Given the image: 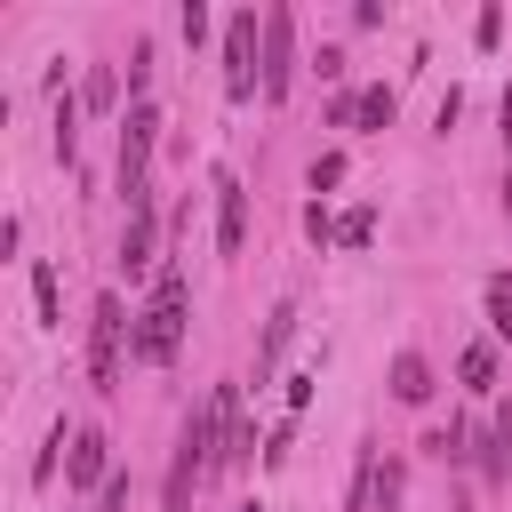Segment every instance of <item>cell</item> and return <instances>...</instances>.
Instances as JSON below:
<instances>
[{
    "mask_svg": "<svg viewBox=\"0 0 512 512\" xmlns=\"http://www.w3.org/2000/svg\"><path fill=\"white\" fill-rule=\"evenodd\" d=\"M176 344H184V272L168 264V272L152 280V312H144V328L128 336V352H136V360H152V368H168V360H176Z\"/></svg>",
    "mask_w": 512,
    "mask_h": 512,
    "instance_id": "6da1fadb",
    "label": "cell"
},
{
    "mask_svg": "<svg viewBox=\"0 0 512 512\" xmlns=\"http://www.w3.org/2000/svg\"><path fill=\"white\" fill-rule=\"evenodd\" d=\"M392 104H400L392 88H368V96H360V120H376V128H384V120H392Z\"/></svg>",
    "mask_w": 512,
    "mask_h": 512,
    "instance_id": "2e32d148",
    "label": "cell"
},
{
    "mask_svg": "<svg viewBox=\"0 0 512 512\" xmlns=\"http://www.w3.org/2000/svg\"><path fill=\"white\" fill-rule=\"evenodd\" d=\"M488 328L512 344V272H496V280H488Z\"/></svg>",
    "mask_w": 512,
    "mask_h": 512,
    "instance_id": "7c38bea8",
    "label": "cell"
},
{
    "mask_svg": "<svg viewBox=\"0 0 512 512\" xmlns=\"http://www.w3.org/2000/svg\"><path fill=\"white\" fill-rule=\"evenodd\" d=\"M464 392H496V344H464Z\"/></svg>",
    "mask_w": 512,
    "mask_h": 512,
    "instance_id": "30bf717a",
    "label": "cell"
},
{
    "mask_svg": "<svg viewBox=\"0 0 512 512\" xmlns=\"http://www.w3.org/2000/svg\"><path fill=\"white\" fill-rule=\"evenodd\" d=\"M488 472H512V408H504L496 432H488Z\"/></svg>",
    "mask_w": 512,
    "mask_h": 512,
    "instance_id": "4fadbf2b",
    "label": "cell"
},
{
    "mask_svg": "<svg viewBox=\"0 0 512 512\" xmlns=\"http://www.w3.org/2000/svg\"><path fill=\"white\" fill-rule=\"evenodd\" d=\"M240 512H256V504H240Z\"/></svg>",
    "mask_w": 512,
    "mask_h": 512,
    "instance_id": "7402d4cb",
    "label": "cell"
},
{
    "mask_svg": "<svg viewBox=\"0 0 512 512\" xmlns=\"http://www.w3.org/2000/svg\"><path fill=\"white\" fill-rule=\"evenodd\" d=\"M224 88L232 96H256V8H240L224 24Z\"/></svg>",
    "mask_w": 512,
    "mask_h": 512,
    "instance_id": "277c9868",
    "label": "cell"
},
{
    "mask_svg": "<svg viewBox=\"0 0 512 512\" xmlns=\"http://www.w3.org/2000/svg\"><path fill=\"white\" fill-rule=\"evenodd\" d=\"M336 176H344V152H320V160H312V192H328Z\"/></svg>",
    "mask_w": 512,
    "mask_h": 512,
    "instance_id": "d6986e66",
    "label": "cell"
},
{
    "mask_svg": "<svg viewBox=\"0 0 512 512\" xmlns=\"http://www.w3.org/2000/svg\"><path fill=\"white\" fill-rule=\"evenodd\" d=\"M152 232H160V224H152V208H128V232H120V264H128V272H144V264H152Z\"/></svg>",
    "mask_w": 512,
    "mask_h": 512,
    "instance_id": "ba28073f",
    "label": "cell"
},
{
    "mask_svg": "<svg viewBox=\"0 0 512 512\" xmlns=\"http://www.w3.org/2000/svg\"><path fill=\"white\" fill-rule=\"evenodd\" d=\"M96 512H128V472H112V480L96 488Z\"/></svg>",
    "mask_w": 512,
    "mask_h": 512,
    "instance_id": "ac0fdd59",
    "label": "cell"
},
{
    "mask_svg": "<svg viewBox=\"0 0 512 512\" xmlns=\"http://www.w3.org/2000/svg\"><path fill=\"white\" fill-rule=\"evenodd\" d=\"M240 240H248V192H240L232 168H216V248L240 256Z\"/></svg>",
    "mask_w": 512,
    "mask_h": 512,
    "instance_id": "8992f818",
    "label": "cell"
},
{
    "mask_svg": "<svg viewBox=\"0 0 512 512\" xmlns=\"http://www.w3.org/2000/svg\"><path fill=\"white\" fill-rule=\"evenodd\" d=\"M288 328H296V304H280V312H272V328H264V360L288 344Z\"/></svg>",
    "mask_w": 512,
    "mask_h": 512,
    "instance_id": "e0dca14e",
    "label": "cell"
},
{
    "mask_svg": "<svg viewBox=\"0 0 512 512\" xmlns=\"http://www.w3.org/2000/svg\"><path fill=\"white\" fill-rule=\"evenodd\" d=\"M104 448H112L104 432H72V456H64V480H72V488H104V480H112V456H104Z\"/></svg>",
    "mask_w": 512,
    "mask_h": 512,
    "instance_id": "52a82bcc",
    "label": "cell"
},
{
    "mask_svg": "<svg viewBox=\"0 0 512 512\" xmlns=\"http://www.w3.org/2000/svg\"><path fill=\"white\" fill-rule=\"evenodd\" d=\"M504 216H512V168H504Z\"/></svg>",
    "mask_w": 512,
    "mask_h": 512,
    "instance_id": "44dd1931",
    "label": "cell"
},
{
    "mask_svg": "<svg viewBox=\"0 0 512 512\" xmlns=\"http://www.w3.org/2000/svg\"><path fill=\"white\" fill-rule=\"evenodd\" d=\"M392 392H400V400H432V368H424V352H400V360H392Z\"/></svg>",
    "mask_w": 512,
    "mask_h": 512,
    "instance_id": "9c48e42d",
    "label": "cell"
},
{
    "mask_svg": "<svg viewBox=\"0 0 512 512\" xmlns=\"http://www.w3.org/2000/svg\"><path fill=\"white\" fill-rule=\"evenodd\" d=\"M368 232H376V208H352V216H344V224H336V240H344V248H360V240H368Z\"/></svg>",
    "mask_w": 512,
    "mask_h": 512,
    "instance_id": "9a60e30c",
    "label": "cell"
},
{
    "mask_svg": "<svg viewBox=\"0 0 512 512\" xmlns=\"http://www.w3.org/2000/svg\"><path fill=\"white\" fill-rule=\"evenodd\" d=\"M288 72H296V48H288V8H264V96H272V104L288 96Z\"/></svg>",
    "mask_w": 512,
    "mask_h": 512,
    "instance_id": "5b68a950",
    "label": "cell"
},
{
    "mask_svg": "<svg viewBox=\"0 0 512 512\" xmlns=\"http://www.w3.org/2000/svg\"><path fill=\"white\" fill-rule=\"evenodd\" d=\"M80 96H88V104H96V112H112V96H120V80H112V64H96V72H88V88H80Z\"/></svg>",
    "mask_w": 512,
    "mask_h": 512,
    "instance_id": "5bb4252c",
    "label": "cell"
},
{
    "mask_svg": "<svg viewBox=\"0 0 512 512\" xmlns=\"http://www.w3.org/2000/svg\"><path fill=\"white\" fill-rule=\"evenodd\" d=\"M152 144H160V112H152V96H136V104L120 112V200H128V208H152V192H144Z\"/></svg>",
    "mask_w": 512,
    "mask_h": 512,
    "instance_id": "7a4b0ae2",
    "label": "cell"
},
{
    "mask_svg": "<svg viewBox=\"0 0 512 512\" xmlns=\"http://www.w3.org/2000/svg\"><path fill=\"white\" fill-rule=\"evenodd\" d=\"M120 296H96V328H88V376H96V392H112L120 384Z\"/></svg>",
    "mask_w": 512,
    "mask_h": 512,
    "instance_id": "3957f363",
    "label": "cell"
},
{
    "mask_svg": "<svg viewBox=\"0 0 512 512\" xmlns=\"http://www.w3.org/2000/svg\"><path fill=\"white\" fill-rule=\"evenodd\" d=\"M184 40H192V48L208 40V8H200V0H184Z\"/></svg>",
    "mask_w": 512,
    "mask_h": 512,
    "instance_id": "ffe728a7",
    "label": "cell"
},
{
    "mask_svg": "<svg viewBox=\"0 0 512 512\" xmlns=\"http://www.w3.org/2000/svg\"><path fill=\"white\" fill-rule=\"evenodd\" d=\"M32 304H40V328L64 320V304H56V264H32Z\"/></svg>",
    "mask_w": 512,
    "mask_h": 512,
    "instance_id": "8fae6325",
    "label": "cell"
}]
</instances>
